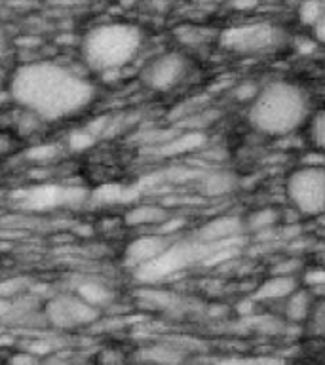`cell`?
I'll use <instances>...</instances> for the list:
<instances>
[{
  "label": "cell",
  "mask_w": 325,
  "mask_h": 365,
  "mask_svg": "<svg viewBox=\"0 0 325 365\" xmlns=\"http://www.w3.org/2000/svg\"><path fill=\"white\" fill-rule=\"evenodd\" d=\"M14 101L42 120L71 118L82 113L96 96L90 80L53 61L25 63L11 74Z\"/></svg>",
  "instance_id": "6da1fadb"
},
{
  "label": "cell",
  "mask_w": 325,
  "mask_h": 365,
  "mask_svg": "<svg viewBox=\"0 0 325 365\" xmlns=\"http://www.w3.org/2000/svg\"><path fill=\"white\" fill-rule=\"evenodd\" d=\"M310 116V97L302 86L272 80L257 91L247 110V122L262 135L284 137L299 130Z\"/></svg>",
  "instance_id": "7a4b0ae2"
},
{
  "label": "cell",
  "mask_w": 325,
  "mask_h": 365,
  "mask_svg": "<svg viewBox=\"0 0 325 365\" xmlns=\"http://www.w3.org/2000/svg\"><path fill=\"white\" fill-rule=\"evenodd\" d=\"M145 36L133 23L108 21L91 27L82 38L80 53L93 73H114L130 65L143 48Z\"/></svg>",
  "instance_id": "3957f363"
},
{
  "label": "cell",
  "mask_w": 325,
  "mask_h": 365,
  "mask_svg": "<svg viewBox=\"0 0 325 365\" xmlns=\"http://www.w3.org/2000/svg\"><path fill=\"white\" fill-rule=\"evenodd\" d=\"M287 200L302 215L321 217L325 213V168L306 164L295 170L285 182Z\"/></svg>",
  "instance_id": "277c9868"
},
{
  "label": "cell",
  "mask_w": 325,
  "mask_h": 365,
  "mask_svg": "<svg viewBox=\"0 0 325 365\" xmlns=\"http://www.w3.org/2000/svg\"><path fill=\"white\" fill-rule=\"evenodd\" d=\"M285 42V31L268 21H253L225 29L219 44L234 53H264L278 50Z\"/></svg>",
  "instance_id": "5b68a950"
},
{
  "label": "cell",
  "mask_w": 325,
  "mask_h": 365,
  "mask_svg": "<svg viewBox=\"0 0 325 365\" xmlns=\"http://www.w3.org/2000/svg\"><path fill=\"white\" fill-rule=\"evenodd\" d=\"M188 73V59L181 51H164L143 67L141 82L153 91H170Z\"/></svg>",
  "instance_id": "8992f818"
},
{
  "label": "cell",
  "mask_w": 325,
  "mask_h": 365,
  "mask_svg": "<svg viewBox=\"0 0 325 365\" xmlns=\"http://www.w3.org/2000/svg\"><path fill=\"white\" fill-rule=\"evenodd\" d=\"M50 318L56 325L61 327H74L91 322L96 316V310L88 301L76 299V297H59L50 302Z\"/></svg>",
  "instance_id": "52a82bcc"
},
{
  "label": "cell",
  "mask_w": 325,
  "mask_h": 365,
  "mask_svg": "<svg viewBox=\"0 0 325 365\" xmlns=\"http://www.w3.org/2000/svg\"><path fill=\"white\" fill-rule=\"evenodd\" d=\"M245 232V222L242 217H217L213 221L205 222L204 227L200 228L198 238L202 244L213 245V244H225L230 240L238 238Z\"/></svg>",
  "instance_id": "ba28073f"
},
{
  "label": "cell",
  "mask_w": 325,
  "mask_h": 365,
  "mask_svg": "<svg viewBox=\"0 0 325 365\" xmlns=\"http://www.w3.org/2000/svg\"><path fill=\"white\" fill-rule=\"evenodd\" d=\"M296 287H299V282H296V278L293 274L274 272L270 278H267L262 284L257 285L255 293H253V301H285Z\"/></svg>",
  "instance_id": "9c48e42d"
},
{
  "label": "cell",
  "mask_w": 325,
  "mask_h": 365,
  "mask_svg": "<svg viewBox=\"0 0 325 365\" xmlns=\"http://www.w3.org/2000/svg\"><path fill=\"white\" fill-rule=\"evenodd\" d=\"M314 310V293L310 289L296 287L287 299H285V318L293 324H301L310 318Z\"/></svg>",
  "instance_id": "30bf717a"
},
{
  "label": "cell",
  "mask_w": 325,
  "mask_h": 365,
  "mask_svg": "<svg viewBox=\"0 0 325 365\" xmlns=\"http://www.w3.org/2000/svg\"><path fill=\"white\" fill-rule=\"evenodd\" d=\"M167 245H170V242H165L160 236H147V238L137 240L130 247V262L143 268L145 264L154 261Z\"/></svg>",
  "instance_id": "8fae6325"
},
{
  "label": "cell",
  "mask_w": 325,
  "mask_h": 365,
  "mask_svg": "<svg viewBox=\"0 0 325 365\" xmlns=\"http://www.w3.org/2000/svg\"><path fill=\"white\" fill-rule=\"evenodd\" d=\"M279 221V213L272 207H261V210L251 211L249 215L245 217V230L247 232H267L274 228Z\"/></svg>",
  "instance_id": "7c38bea8"
},
{
  "label": "cell",
  "mask_w": 325,
  "mask_h": 365,
  "mask_svg": "<svg viewBox=\"0 0 325 365\" xmlns=\"http://www.w3.org/2000/svg\"><path fill=\"white\" fill-rule=\"evenodd\" d=\"M321 14H324V0H299L296 19H299L302 27H316Z\"/></svg>",
  "instance_id": "4fadbf2b"
},
{
  "label": "cell",
  "mask_w": 325,
  "mask_h": 365,
  "mask_svg": "<svg viewBox=\"0 0 325 365\" xmlns=\"http://www.w3.org/2000/svg\"><path fill=\"white\" fill-rule=\"evenodd\" d=\"M234 177L230 173H211L207 179H204V192L210 196H221V194L230 192L234 188Z\"/></svg>",
  "instance_id": "5bb4252c"
},
{
  "label": "cell",
  "mask_w": 325,
  "mask_h": 365,
  "mask_svg": "<svg viewBox=\"0 0 325 365\" xmlns=\"http://www.w3.org/2000/svg\"><path fill=\"white\" fill-rule=\"evenodd\" d=\"M308 133H310V141L314 143V147L325 150V107L319 108L312 116Z\"/></svg>",
  "instance_id": "9a60e30c"
},
{
  "label": "cell",
  "mask_w": 325,
  "mask_h": 365,
  "mask_svg": "<svg viewBox=\"0 0 325 365\" xmlns=\"http://www.w3.org/2000/svg\"><path fill=\"white\" fill-rule=\"evenodd\" d=\"M304 282L310 287V291L325 289V268H312L304 274Z\"/></svg>",
  "instance_id": "2e32d148"
},
{
  "label": "cell",
  "mask_w": 325,
  "mask_h": 365,
  "mask_svg": "<svg viewBox=\"0 0 325 365\" xmlns=\"http://www.w3.org/2000/svg\"><path fill=\"white\" fill-rule=\"evenodd\" d=\"M257 91H259V88H257L255 84L245 82V84H242L236 88V91H234V97H236V99H239V101H251V99L257 96Z\"/></svg>",
  "instance_id": "e0dca14e"
},
{
  "label": "cell",
  "mask_w": 325,
  "mask_h": 365,
  "mask_svg": "<svg viewBox=\"0 0 325 365\" xmlns=\"http://www.w3.org/2000/svg\"><path fill=\"white\" fill-rule=\"evenodd\" d=\"M8 53H10V34H8L4 23L0 21V65L6 61Z\"/></svg>",
  "instance_id": "ac0fdd59"
},
{
  "label": "cell",
  "mask_w": 325,
  "mask_h": 365,
  "mask_svg": "<svg viewBox=\"0 0 325 365\" xmlns=\"http://www.w3.org/2000/svg\"><path fill=\"white\" fill-rule=\"evenodd\" d=\"M312 31L316 40H318V44H325V0H324V14H321L318 25H316Z\"/></svg>",
  "instance_id": "d6986e66"
},
{
  "label": "cell",
  "mask_w": 325,
  "mask_h": 365,
  "mask_svg": "<svg viewBox=\"0 0 325 365\" xmlns=\"http://www.w3.org/2000/svg\"><path fill=\"white\" fill-rule=\"evenodd\" d=\"M234 10H253L259 0H228Z\"/></svg>",
  "instance_id": "ffe728a7"
}]
</instances>
